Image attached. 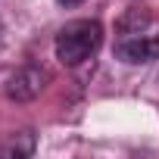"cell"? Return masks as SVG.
I'll return each mask as SVG.
<instances>
[{
	"mask_svg": "<svg viewBox=\"0 0 159 159\" xmlns=\"http://www.w3.org/2000/svg\"><path fill=\"white\" fill-rule=\"evenodd\" d=\"M103 41V28L97 19H75L56 34V59L62 66L84 62Z\"/></svg>",
	"mask_w": 159,
	"mask_h": 159,
	"instance_id": "cell-1",
	"label": "cell"
},
{
	"mask_svg": "<svg viewBox=\"0 0 159 159\" xmlns=\"http://www.w3.org/2000/svg\"><path fill=\"white\" fill-rule=\"evenodd\" d=\"M44 88H47V72H44V69H34V66H25V69H19V72L10 75L7 97H10V100H19V103H28V100H34Z\"/></svg>",
	"mask_w": 159,
	"mask_h": 159,
	"instance_id": "cell-2",
	"label": "cell"
},
{
	"mask_svg": "<svg viewBox=\"0 0 159 159\" xmlns=\"http://www.w3.org/2000/svg\"><path fill=\"white\" fill-rule=\"evenodd\" d=\"M119 56L131 66H140V62H153L159 59V38H147V34H137V38H128L119 44Z\"/></svg>",
	"mask_w": 159,
	"mask_h": 159,
	"instance_id": "cell-3",
	"label": "cell"
},
{
	"mask_svg": "<svg viewBox=\"0 0 159 159\" xmlns=\"http://www.w3.org/2000/svg\"><path fill=\"white\" fill-rule=\"evenodd\" d=\"M34 150V137L25 131V134H16L10 143H3V147H0V153H7V156H28Z\"/></svg>",
	"mask_w": 159,
	"mask_h": 159,
	"instance_id": "cell-4",
	"label": "cell"
},
{
	"mask_svg": "<svg viewBox=\"0 0 159 159\" xmlns=\"http://www.w3.org/2000/svg\"><path fill=\"white\" fill-rule=\"evenodd\" d=\"M66 7H78V3H84V0H62Z\"/></svg>",
	"mask_w": 159,
	"mask_h": 159,
	"instance_id": "cell-5",
	"label": "cell"
}]
</instances>
